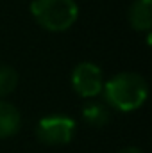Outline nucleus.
<instances>
[{
    "label": "nucleus",
    "mask_w": 152,
    "mask_h": 153,
    "mask_svg": "<svg viewBox=\"0 0 152 153\" xmlns=\"http://www.w3.org/2000/svg\"><path fill=\"white\" fill-rule=\"evenodd\" d=\"M75 121L68 116L54 114L41 117L36 126V135L43 144L48 146H63L68 144L75 135Z\"/></svg>",
    "instance_id": "obj_3"
},
{
    "label": "nucleus",
    "mask_w": 152,
    "mask_h": 153,
    "mask_svg": "<svg viewBox=\"0 0 152 153\" xmlns=\"http://www.w3.org/2000/svg\"><path fill=\"white\" fill-rule=\"evenodd\" d=\"M22 126V116L20 111L9 103L0 100V139L13 137Z\"/></svg>",
    "instance_id": "obj_6"
},
{
    "label": "nucleus",
    "mask_w": 152,
    "mask_h": 153,
    "mask_svg": "<svg viewBox=\"0 0 152 153\" xmlns=\"http://www.w3.org/2000/svg\"><path fill=\"white\" fill-rule=\"evenodd\" d=\"M31 14L45 30L65 32L77 22L79 7L74 0H32Z\"/></svg>",
    "instance_id": "obj_2"
},
{
    "label": "nucleus",
    "mask_w": 152,
    "mask_h": 153,
    "mask_svg": "<svg viewBox=\"0 0 152 153\" xmlns=\"http://www.w3.org/2000/svg\"><path fill=\"white\" fill-rule=\"evenodd\" d=\"M18 73L11 66H0V98L11 94L16 89Z\"/></svg>",
    "instance_id": "obj_8"
},
{
    "label": "nucleus",
    "mask_w": 152,
    "mask_h": 153,
    "mask_svg": "<svg viewBox=\"0 0 152 153\" xmlns=\"http://www.w3.org/2000/svg\"><path fill=\"white\" fill-rule=\"evenodd\" d=\"M118 153H143L140 148H134V146H129V148H122Z\"/></svg>",
    "instance_id": "obj_9"
},
{
    "label": "nucleus",
    "mask_w": 152,
    "mask_h": 153,
    "mask_svg": "<svg viewBox=\"0 0 152 153\" xmlns=\"http://www.w3.org/2000/svg\"><path fill=\"white\" fill-rule=\"evenodd\" d=\"M72 87L82 98H95L104 89L102 70L93 62H79L72 71Z\"/></svg>",
    "instance_id": "obj_4"
},
{
    "label": "nucleus",
    "mask_w": 152,
    "mask_h": 153,
    "mask_svg": "<svg viewBox=\"0 0 152 153\" xmlns=\"http://www.w3.org/2000/svg\"><path fill=\"white\" fill-rule=\"evenodd\" d=\"M129 23L134 30L149 32L152 27V0H134L129 7Z\"/></svg>",
    "instance_id": "obj_5"
},
{
    "label": "nucleus",
    "mask_w": 152,
    "mask_h": 153,
    "mask_svg": "<svg viewBox=\"0 0 152 153\" xmlns=\"http://www.w3.org/2000/svg\"><path fill=\"white\" fill-rule=\"evenodd\" d=\"M82 117L91 126H104L111 119V112H109V109L104 103L90 102V103H86L82 107Z\"/></svg>",
    "instance_id": "obj_7"
},
{
    "label": "nucleus",
    "mask_w": 152,
    "mask_h": 153,
    "mask_svg": "<svg viewBox=\"0 0 152 153\" xmlns=\"http://www.w3.org/2000/svg\"><path fill=\"white\" fill-rule=\"evenodd\" d=\"M102 93L109 107L122 112H131L145 103L149 96V85L141 75L123 71L104 82Z\"/></svg>",
    "instance_id": "obj_1"
}]
</instances>
